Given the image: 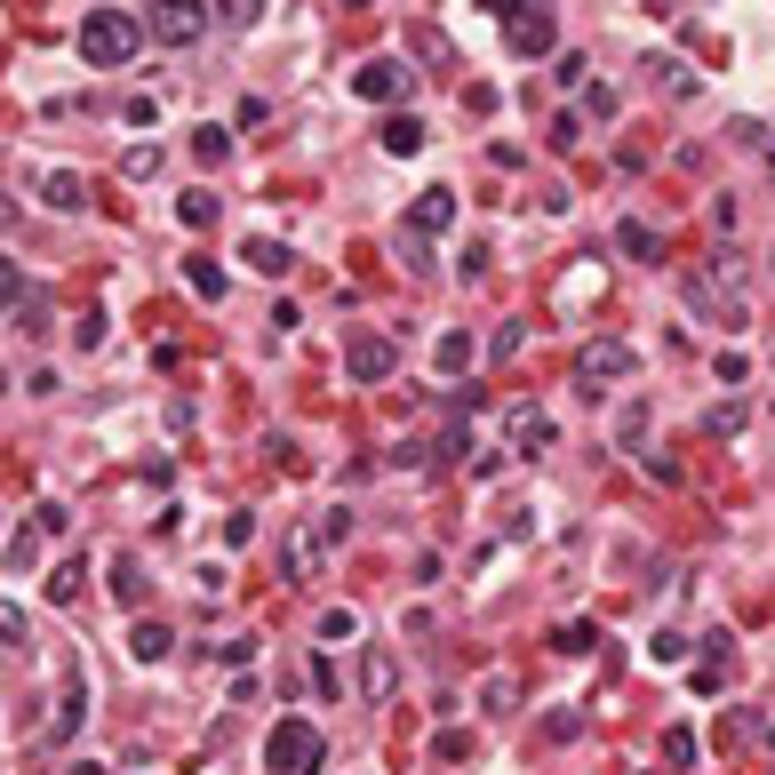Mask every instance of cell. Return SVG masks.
<instances>
[{
	"mask_svg": "<svg viewBox=\"0 0 775 775\" xmlns=\"http://www.w3.org/2000/svg\"><path fill=\"white\" fill-rule=\"evenodd\" d=\"M145 49V24L128 9H88L81 17V64H96V73H113V64H128Z\"/></svg>",
	"mask_w": 775,
	"mask_h": 775,
	"instance_id": "6da1fadb",
	"label": "cell"
},
{
	"mask_svg": "<svg viewBox=\"0 0 775 775\" xmlns=\"http://www.w3.org/2000/svg\"><path fill=\"white\" fill-rule=\"evenodd\" d=\"M320 728L312 720H273V744H264V767H273V775H312L320 767Z\"/></svg>",
	"mask_w": 775,
	"mask_h": 775,
	"instance_id": "7a4b0ae2",
	"label": "cell"
},
{
	"mask_svg": "<svg viewBox=\"0 0 775 775\" xmlns=\"http://www.w3.org/2000/svg\"><path fill=\"white\" fill-rule=\"evenodd\" d=\"M145 32L168 49H192L209 32V0H145Z\"/></svg>",
	"mask_w": 775,
	"mask_h": 775,
	"instance_id": "3957f363",
	"label": "cell"
},
{
	"mask_svg": "<svg viewBox=\"0 0 775 775\" xmlns=\"http://www.w3.org/2000/svg\"><path fill=\"white\" fill-rule=\"evenodd\" d=\"M408 88H416L408 56H368L360 73H352V96H360V105H400Z\"/></svg>",
	"mask_w": 775,
	"mask_h": 775,
	"instance_id": "277c9868",
	"label": "cell"
},
{
	"mask_svg": "<svg viewBox=\"0 0 775 775\" xmlns=\"http://www.w3.org/2000/svg\"><path fill=\"white\" fill-rule=\"evenodd\" d=\"M344 376H352V384H384V376H400V344H392V336H376V328H360L352 344H344Z\"/></svg>",
	"mask_w": 775,
	"mask_h": 775,
	"instance_id": "5b68a950",
	"label": "cell"
},
{
	"mask_svg": "<svg viewBox=\"0 0 775 775\" xmlns=\"http://www.w3.org/2000/svg\"><path fill=\"white\" fill-rule=\"evenodd\" d=\"M631 368H639V352L616 344V336H599V344H584V360H576V384H584V400H592L599 384H624Z\"/></svg>",
	"mask_w": 775,
	"mask_h": 775,
	"instance_id": "8992f818",
	"label": "cell"
},
{
	"mask_svg": "<svg viewBox=\"0 0 775 775\" xmlns=\"http://www.w3.org/2000/svg\"><path fill=\"white\" fill-rule=\"evenodd\" d=\"M320 560H328L320 520H305V528H288V535H280V576H288V584H312V576H320Z\"/></svg>",
	"mask_w": 775,
	"mask_h": 775,
	"instance_id": "52a82bcc",
	"label": "cell"
},
{
	"mask_svg": "<svg viewBox=\"0 0 775 775\" xmlns=\"http://www.w3.org/2000/svg\"><path fill=\"white\" fill-rule=\"evenodd\" d=\"M448 224H456V192L448 184H424L408 200V232H424V241H432V232H448Z\"/></svg>",
	"mask_w": 775,
	"mask_h": 775,
	"instance_id": "ba28073f",
	"label": "cell"
},
{
	"mask_svg": "<svg viewBox=\"0 0 775 775\" xmlns=\"http://www.w3.org/2000/svg\"><path fill=\"white\" fill-rule=\"evenodd\" d=\"M503 41H512L520 56H544V49L560 41V32H552V17H544V9H528V17L512 9V17H503Z\"/></svg>",
	"mask_w": 775,
	"mask_h": 775,
	"instance_id": "9c48e42d",
	"label": "cell"
},
{
	"mask_svg": "<svg viewBox=\"0 0 775 775\" xmlns=\"http://www.w3.org/2000/svg\"><path fill=\"white\" fill-rule=\"evenodd\" d=\"M392 688H400L392 648H360V696H368V703H392Z\"/></svg>",
	"mask_w": 775,
	"mask_h": 775,
	"instance_id": "30bf717a",
	"label": "cell"
},
{
	"mask_svg": "<svg viewBox=\"0 0 775 775\" xmlns=\"http://www.w3.org/2000/svg\"><path fill=\"white\" fill-rule=\"evenodd\" d=\"M241 264H248V273H264V280H288L296 273V256L280 241H264V232H248V241H241Z\"/></svg>",
	"mask_w": 775,
	"mask_h": 775,
	"instance_id": "8fae6325",
	"label": "cell"
},
{
	"mask_svg": "<svg viewBox=\"0 0 775 775\" xmlns=\"http://www.w3.org/2000/svg\"><path fill=\"white\" fill-rule=\"evenodd\" d=\"M168 648H177V631H168L160 616H137V624H128V656H137V663H160Z\"/></svg>",
	"mask_w": 775,
	"mask_h": 775,
	"instance_id": "7c38bea8",
	"label": "cell"
},
{
	"mask_svg": "<svg viewBox=\"0 0 775 775\" xmlns=\"http://www.w3.org/2000/svg\"><path fill=\"white\" fill-rule=\"evenodd\" d=\"M471 360H480V344H471L464 328H448L440 344H432V368H440V376H471Z\"/></svg>",
	"mask_w": 775,
	"mask_h": 775,
	"instance_id": "4fadbf2b",
	"label": "cell"
},
{
	"mask_svg": "<svg viewBox=\"0 0 775 775\" xmlns=\"http://www.w3.org/2000/svg\"><path fill=\"white\" fill-rule=\"evenodd\" d=\"M41 200H49V209H64V216H73V209H88V184L73 177V168H49V177H41Z\"/></svg>",
	"mask_w": 775,
	"mask_h": 775,
	"instance_id": "5bb4252c",
	"label": "cell"
},
{
	"mask_svg": "<svg viewBox=\"0 0 775 775\" xmlns=\"http://www.w3.org/2000/svg\"><path fill=\"white\" fill-rule=\"evenodd\" d=\"M560 440V432H552V416L544 408H512V448L528 456V448H552Z\"/></svg>",
	"mask_w": 775,
	"mask_h": 775,
	"instance_id": "9a60e30c",
	"label": "cell"
},
{
	"mask_svg": "<svg viewBox=\"0 0 775 775\" xmlns=\"http://www.w3.org/2000/svg\"><path fill=\"white\" fill-rule=\"evenodd\" d=\"M216 209H224V200H216L209 184H192V192L177 200V224H184V232H209V224H216Z\"/></svg>",
	"mask_w": 775,
	"mask_h": 775,
	"instance_id": "2e32d148",
	"label": "cell"
},
{
	"mask_svg": "<svg viewBox=\"0 0 775 775\" xmlns=\"http://www.w3.org/2000/svg\"><path fill=\"white\" fill-rule=\"evenodd\" d=\"M384 152H392V160L424 152V120H416V113H392V120H384Z\"/></svg>",
	"mask_w": 775,
	"mask_h": 775,
	"instance_id": "e0dca14e",
	"label": "cell"
},
{
	"mask_svg": "<svg viewBox=\"0 0 775 775\" xmlns=\"http://www.w3.org/2000/svg\"><path fill=\"white\" fill-rule=\"evenodd\" d=\"M9 312H17V336H32V344H41V336H49V296H41V288H24V296H17Z\"/></svg>",
	"mask_w": 775,
	"mask_h": 775,
	"instance_id": "ac0fdd59",
	"label": "cell"
},
{
	"mask_svg": "<svg viewBox=\"0 0 775 775\" xmlns=\"http://www.w3.org/2000/svg\"><path fill=\"white\" fill-rule=\"evenodd\" d=\"M81 720H88V680L73 671V680H64V696H56V735H73Z\"/></svg>",
	"mask_w": 775,
	"mask_h": 775,
	"instance_id": "d6986e66",
	"label": "cell"
},
{
	"mask_svg": "<svg viewBox=\"0 0 775 775\" xmlns=\"http://www.w3.org/2000/svg\"><path fill=\"white\" fill-rule=\"evenodd\" d=\"M224 152H232V128L200 120V128H192V160H200V168H224Z\"/></svg>",
	"mask_w": 775,
	"mask_h": 775,
	"instance_id": "ffe728a7",
	"label": "cell"
},
{
	"mask_svg": "<svg viewBox=\"0 0 775 775\" xmlns=\"http://www.w3.org/2000/svg\"><path fill=\"white\" fill-rule=\"evenodd\" d=\"M408 49H416V56L432 64V73H448V64H456V49H448V32H432V24H416V32H408Z\"/></svg>",
	"mask_w": 775,
	"mask_h": 775,
	"instance_id": "44dd1931",
	"label": "cell"
},
{
	"mask_svg": "<svg viewBox=\"0 0 775 775\" xmlns=\"http://www.w3.org/2000/svg\"><path fill=\"white\" fill-rule=\"evenodd\" d=\"M113 599H128V608L145 599V567H137V552H113Z\"/></svg>",
	"mask_w": 775,
	"mask_h": 775,
	"instance_id": "7402d4cb",
	"label": "cell"
},
{
	"mask_svg": "<svg viewBox=\"0 0 775 775\" xmlns=\"http://www.w3.org/2000/svg\"><path fill=\"white\" fill-rule=\"evenodd\" d=\"M81 584H88V560H64L56 576H49V599H56V608H73V599H81Z\"/></svg>",
	"mask_w": 775,
	"mask_h": 775,
	"instance_id": "603a6c76",
	"label": "cell"
},
{
	"mask_svg": "<svg viewBox=\"0 0 775 775\" xmlns=\"http://www.w3.org/2000/svg\"><path fill=\"white\" fill-rule=\"evenodd\" d=\"M184 280H192V296H209V305H224V264L192 256V264H184Z\"/></svg>",
	"mask_w": 775,
	"mask_h": 775,
	"instance_id": "cb8c5ba5",
	"label": "cell"
},
{
	"mask_svg": "<svg viewBox=\"0 0 775 775\" xmlns=\"http://www.w3.org/2000/svg\"><path fill=\"white\" fill-rule=\"evenodd\" d=\"M0 560H9V576H24V567L41 560V528H17L9 544H0Z\"/></svg>",
	"mask_w": 775,
	"mask_h": 775,
	"instance_id": "d4e9b609",
	"label": "cell"
},
{
	"mask_svg": "<svg viewBox=\"0 0 775 775\" xmlns=\"http://www.w3.org/2000/svg\"><path fill=\"white\" fill-rule=\"evenodd\" d=\"M120 177H128V184H152V177H160V145H128V152H120Z\"/></svg>",
	"mask_w": 775,
	"mask_h": 775,
	"instance_id": "484cf974",
	"label": "cell"
},
{
	"mask_svg": "<svg viewBox=\"0 0 775 775\" xmlns=\"http://www.w3.org/2000/svg\"><path fill=\"white\" fill-rule=\"evenodd\" d=\"M703 432H712V440H728V432H744V400H712V408H703Z\"/></svg>",
	"mask_w": 775,
	"mask_h": 775,
	"instance_id": "4316f807",
	"label": "cell"
},
{
	"mask_svg": "<svg viewBox=\"0 0 775 775\" xmlns=\"http://www.w3.org/2000/svg\"><path fill=\"white\" fill-rule=\"evenodd\" d=\"M648 73H656V81H663L671 96H696V73H688L680 56H648Z\"/></svg>",
	"mask_w": 775,
	"mask_h": 775,
	"instance_id": "83f0119b",
	"label": "cell"
},
{
	"mask_svg": "<svg viewBox=\"0 0 775 775\" xmlns=\"http://www.w3.org/2000/svg\"><path fill=\"white\" fill-rule=\"evenodd\" d=\"M616 248H624V256H656V232L639 224V216H624V224H616Z\"/></svg>",
	"mask_w": 775,
	"mask_h": 775,
	"instance_id": "f1b7e54d",
	"label": "cell"
},
{
	"mask_svg": "<svg viewBox=\"0 0 775 775\" xmlns=\"http://www.w3.org/2000/svg\"><path fill=\"white\" fill-rule=\"evenodd\" d=\"M599 648V624H560V656H592Z\"/></svg>",
	"mask_w": 775,
	"mask_h": 775,
	"instance_id": "f546056e",
	"label": "cell"
},
{
	"mask_svg": "<svg viewBox=\"0 0 775 775\" xmlns=\"http://www.w3.org/2000/svg\"><path fill=\"white\" fill-rule=\"evenodd\" d=\"M320 639H328V648H336V639H360V616L352 608H328L320 616Z\"/></svg>",
	"mask_w": 775,
	"mask_h": 775,
	"instance_id": "4dcf8cb0",
	"label": "cell"
},
{
	"mask_svg": "<svg viewBox=\"0 0 775 775\" xmlns=\"http://www.w3.org/2000/svg\"><path fill=\"white\" fill-rule=\"evenodd\" d=\"M24 639H32L24 608H9V599H0V648H24Z\"/></svg>",
	"mask_w": 775,
	"mask_h": 775,
	"instance_id": "1f68e13d",
	"label": "cell"
},
{
	"mask_svg": "<svg viewBox=\"0 0 775 775\" xmlns=\"http://www.w3.org/2000/svg\"><path fill=\"white\" fill-rule=\"evenodd\" d=\"M216 17H224L232 32H248V24L264 17V0H216Z\"/></svg>",
	"mask_w": 775,
	"mask_h": 775,
	"instance_id": "d6a6232c",
	"label": "cell"
},
{
	"mask_svg": "<svg viewBox=\"0 0 775 775\" xmlns=\"http://www.w3.org/2000/svg\"><path fill=\"white\" fill-rule=\"evenodd\" d=\"M400 264H408V273H432V248H424V232H400Z\"/></svg>",
	"mask_w": 775,
	"mask_h": 775,
	"instance_id": "836d02e7",
	"label": "cell"
},
{
	"mask_svg": "<svg viewBox=\"0 0 775 775\" xmlns=\"http://www.w3.org/2000/svg\"><path fill=\"white\" fill-rule=\"evenodd\" d=\"M320 535H328V552L352 535V512H344V503H328V512H320Z\"/></svg>",
	"mask_w": 775,
	"mask_h": 775,
	"instance_id": "e575fe53",
	"label": "cell"
},
{
	"mask_svg": "<svg viewBox=\"0 0 775 775\" xmlns=\"http://www.w3.org/2000/svg\"><path fill=\"white\" fill-rule=\"evenodd\" d=\"M73 344H81V352L105 344V312H81V320H73Z\"/></svg>",
	"mask_w": 775,
	"mask_h": 775,
	"instance_id": "d590c367",
	"label": "cell"
},
{
	"mask_svg": "<svg viewBox=\"0 0 775 775\" xmlns=\"http://www.w3.org/2000/svg\"><path fill=\"white\" fill-rule=\"evenodd\" d=\"M224 584H232V567H224V560H209V567H200V576H192V592H200V599H216Z\"/></svg>",
	"mask_w": 775,
	"mask_h": 775,
	"instance_id": "8d00e7d4",
	"label": "cell"
},
{
	"mask_svg": "<svg viewBox=\"0 0 775 775\" xmlns=\"http://www.w3.org/2000/svg\"><path fill=\"white\" fill-rule=\"evenodd\" d=\"M552 145H560V152H576V145H584V120H576V113H560V120H552Z\"/></svg>",
	"mask_w": 775,
	"mask_h": 775,
	"instance_id": "74e56055",
	"label": "cell"
},
{
	"mask_svg": "<svg viewBox=\"0 0 775 775\" xmlns=\"http://www.w3.org/2000/svg\"><path fill=\"white\" fill-rule=\"evenodd\" d=\"M224 544H232V552L256 544V512H232V520H224Z\"/></svg>",
	"mask_w": 775,
	"mask_h": 775,
	"instance_id": "f35d334b",
	"label": "cell"
},
{
	"mask_svg": "<svg viewBox=\"0 0 775 775\" xmlns=\"http://www.w3.org/2000/svg\"><path fill=\"white\" fill-rule=\"evenodd\" d=\"M663 760H671V767H688V760H696V735H688V728H671V735H663Z\"/></svg>",
	"mask_w": 775,
	"mask_h": 775,
	"instance_id": "ab89813d",
	"label": "cell"
},
{
	"mask_svg": "<svg viewBox=\"0 0 775 775\" xmlns=\"http://www.w3.org/2000/svg\"><path fill=\"white\" fill-rule=\"evenodd\" d=\"M544 735H552V744H576L584 720H576V712H552V720H544Z\"/></svg>",
	"mask_w": 775,
	"mask_h": 775,
	"instance_id": "60d3db41",
	"label": "cell"
},
{
	"mask_svg": "<svg viewBox=\"0 0 775 775\" xmlns=\"http://www.w3.org/2000/svg\"><path fill=\"white\" fill-rule=\"evenodd\" d=\"M24 400H56V368H32V376H24Z\"/></svg>",
	"mask_w": 775,
	"mask_h": 775,
	"instance_id": "b9f144b4",
	"label": "cell"
},
{
	"mask_svg": "<svg viewBox=\"0 0 775 775\" xmlns=\"http://www.w3.org/2000/svg\"><path fill=\"white\" fill-rule=\"evenodd\" d=\"M512 696H520L512 680H488V688H480V703H488V712H512Z\"/></svg>",
	"mask_w": 775,
	"mask_h": 775,
	"instance_id": "7bdbcfd3",
	"label": "cell"
},
{
	"mask_svg": "<svg viewBox=\"0 0 775 775\" xmlns=\"http://www.w3.org/2000/svg\"><path fill=\"white\" fill-rule=\"evenodd\" d=\"M639 424H648V408H639V400H624V416H616V440H639Z\"/></svg>",
	"mask_w": 775,
	"mask_h": 775,
	"instance_id": "ee69618b",
	"label": "cell"
},
{
	"mask_svg": "<svg viewBox=\"0 0 775 775\" xmlns=\"http://www.w3.org/2000/svg\"><path fill=\"white\" fill-rule=\"evenodd\" d=\"M17 296H24V273H17L9 256H0V305H17Z\"/></svg>",
	"mask_w": 775,
	"mask_h": 775,
	"instance_id": "f6af8a7d",
	"label": "cell"
},
{
	"mask_svg": "<svg viewBox=\"0 0 775 775\" xmlns=\"http://www.w3.org/2000/svg\"><path fill=\"white\" fill-rule=\"evenodd\" d=\"M64 775H105V767H96V760H73V767H64Z\"/></svg>",
	"mask_w": 775,
	"mask_h": 775,
	"instance_id": "bcb514c9",
	"label": "cell"
},
{
	"mask_svg": "<svg viewBox=\"0 0 775 775\" xmlns=\"http://www.w3.org/2000/svg\"><path fill=\"white\" fill-rule=\"evenodd\" d=\"M9 216H17V200H9V192H0V224H9Z\"/></svg>",
	"mask_w": 775,
	"mask_h": 775,
	"instance_id": "7dc6e473",
	"label": "cell"
},
{
	"mask_svg": "<svg viewBox=\"0 0 775 775\" xmlns=\"http://www.w3.org/2000/svg\"><path fill=\"white\" fill-rule=\"evenodd\" d=\"M767 760H775V735H767Z\"/></svg>",
	"mask_w": 775,
	"mask_h": 775,
	"instance_id": "c3c4849f",
	"label": "cell"
},
{
	"mask_svg": "<svg viewBox=\"0 0 775 775\" xmlns=\"http://www.w3.org/2000/svg\"><path fill=\"white\" fill-rule=\"evenodd\" d=\"M767 264H775V256H767Z\"/></svg>",
	"mask_w": 775,
	"mask_h": 775,
	"instance_id": "681fc988",
	"label": "cell"
}]
</instances>
